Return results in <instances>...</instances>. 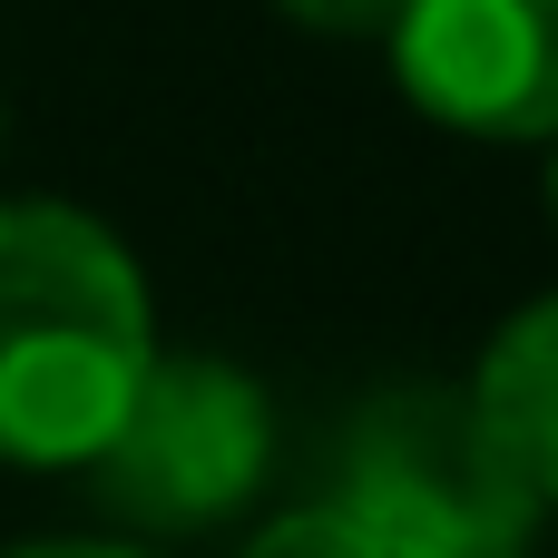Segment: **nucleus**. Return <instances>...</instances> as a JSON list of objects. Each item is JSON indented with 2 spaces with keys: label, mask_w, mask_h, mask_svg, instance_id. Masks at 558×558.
<instances>
[{
  "label": "nucleus",
  "mask_w": 558,
  "mask_h": 558,
  "mask_svg": "<svg viewBox=\"0 0 558 558\" xmlns=\"http://www.w3.org/2000/svg\"><path fill=\"white\" fill-rule=\"evenodd\" d=\"M147 363L157 324L137 255L59 196L0 206V461L88 471Z\"/></svg>",
  "instance_id": "nucleus-1"
},
{
  "label": "nucleus",
  "mask_w": 558,
  "mask_h": 558,
  "mask_svg": "<svg viewBox=\"0 0 558 558\" xmlns=\"http://www.w3.org/2000/svg\"><path fill=\"white\" fill-rule=\"evenodd\" d=\"M324 510L373 558H530L539 500L461 383H392L353 412Z\"/></svg>",
  "instance_id": "nucleus-2"
},
{
  "label": "nucleus",
  "mask_w": 558,
  "mask_h": 558,
  "mask_svg": "<svg viewBox=\"0 0 558 558\" xmlns=\"http://www.w3.org/2000/svg\"><path fill=\"white\" fill-rule=\"evenodd\" d=\"M265 461H275V412H265L255 373H235L216 353H157L88 471H98V500L118 520L206 530L235 500H255Z\"/></svg>",
  "instance_id": "nucleus-3"
},
{
  "label": "nucleus",
  "mask_w": 558,
  "mask_h": 558,
  "mask_svg": "<svg viewBox=\"0 0 558 558\" xmlns=\"http://www.w3.org/2000/svg\"><path fill=\"white\" fill-rule=\"evenodd\" d=\"M392 78L461 137H558V0H402Z\"/></svg>",
  "instance_id": "nucleus-4"
},
{
  "label": "nucleus",
  "mask_w": 558,
  "mask_h": 558,
  "mask_svg": "<svg viewBox=\"0 0 558 558\" xmlns=\"http://www.w3.org/2000/svg\"><path fill=\"white\" fill-rule=\"evenodd\" d=\"M461 392L481 402V422H490V441L510 451V471L530 481V500L558 510V294L520 304V314L481 343V363H471Z\"/></svg>",
  "instance_id": "nucleus-5"
},
{
  "label": "nucleus",
  "mask_w": 558,
  "mask_h": 558,
  "mask_svg": "<svg viewBox=\"0 0 558 558\" xmlns=\"http://www.w3.org/2000/svg\"><path fill=\"white\" fill-rule=\"evenodd\" d=\"M245 558H373V549H363V539H353V530L314 500V510H284L275 530H255V539H245Z\"/></svg>",
  "instance_id": "nucleus-6"
},
{
  "label": "nucleus",
  "mask_w": 558,
  "mask_h": 558,
  "mask_svg": "<svg viewBox=\"0 0 558 558\" xmlns=\"http://www.w3.org/2000/svg\"><path fill=\"white\" fill-rule=\"evenodd\" d=\"M275 10L314 39H392V20H402V0H275Z\"/></svg>",
  "instance_id": "nucleus-7"
},
{
  "label": "nucleus",
  "mask_w": 558,
  "mask_h": 558,
  "mask_svg": "<svg viewBox=\"0 0 558 558\" xmlns=\"http://www.w3.org/2000/svg\"><path fill=\"white\" fill-rule=\"evenodd\" d=\"M0 558H147V549H108V539H29V549H0Z\"/></svg>",
  "instance_id": "nucleus-8"
},
{
  "label": "nucleus",
  "mask_w": 558,
  "mask_h": 558,
  "mask_svg": "<svg viewBox=\"0 0 558 558\" xmlns=\"http://www.w3.org/2000/svg\"><path fill=\"white\" fill-rule=\"evenodd\" d=\"M549 147H558V137H549ZM549 216H558V157H549Z\"/></svg>",
  "instance_id": "nucleus-9"
}]
</instances>
